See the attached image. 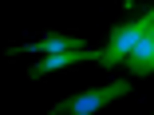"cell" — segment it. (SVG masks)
<instances>
[{
    "instance_id": "3",
    "label": "cell",
    "mask_w": 154,
    "mask_h": 115,
    "mask_svg": "<svg viewBox=\"0 0 154 115\" xmlns=\"http://www.w3.org/2000/svg\"><path fill=\"white\" fill-rule=\"evenodd\" d=\"M79 60H99L95 48H79V52H59V56H44V60L32 68V75H48V72H59V68H71Z\"/></svg>"
},
{
    "instance_id": "2",
    "label": "cell",
    "mask_w": 154,
    "mask_h": 115,
    "mask_svg": "<svg viewBox=\"0 0 154 115\" xmlns=\"http://www.w3.org/2000/svg\"><path fill=\"white\" fill-rule=\"evenodd\" d=\"M127 91H131V79H115V83H107V88H95V91H83V95H75V99L55 103L51 115H95L99 107H107L111 99H122Z\"/></svg>"
},
{
    "instance_id": "4",
    "label": "cell",
    "mask_w": 154,
    "mask_h": 115,
    "mask_svg": "<svg viewBox=\"0 0 154 115\" xmlns=\"http://www.w3.org/2000/svg\"><path fill=\"white\" fill-rule=\"evenodd\" d=\"M87 48L83 40L75 36H48V40H36V44H24V48H8V52H40V56H59V52H79Z\"/></svg>"
},
{
    "instance_id": "1",
    "label": "cell",
    "mask_w": 154,
    "mask_h": 115,
    "mask_svg": "<svg viewBox=\"0 0 154 115\" xmlns=\"http://www.w3.org/2000/svg\"><path fill=\"white\" fill-rule=\"evenodd\" d=\"M150 28H154V8H146L134 24H119L115 32H111V40H107V48L99 52V64H103V68H119L122 60H127V52L150 32Z\"/></svg>"
},
{
    "instance_id": "5",
    "label": "cell",
    "mask_w": 154,
    "mask_h": 115,
    "mask_svg": "<svg viewBox=\"0 0 154 115\" xmlns=\"http://www.w3.org/2000/svg\"><path fill=\"white\" fill-rule=\"evenodd\" d=\"M150 48H154V32H150Z\"/></svg>"
}]
</instances>
